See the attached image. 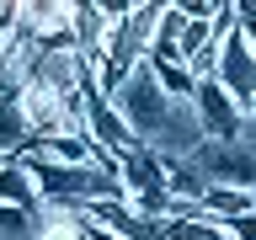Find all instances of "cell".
Wrapping results in <instances>:
<instances>
[{"label": "cell", "mask_w": 256, "mask_h": 240, "mask_svg": "<svg viewBox=\"0 0 256 240\" xmlns=\"http://www.w3.org/2000/svg\"><path fill=\"white\" fill-rule=\"evenodd\" d=\"M86 240H123V235H112L107 224H96V219H91V214H86Z\"/></svg>", "instance_id": "cell-11"}, {"label": "cell", "mask_w": 256, "mask_h": 240, "mask_svg": "<svg viewBox=\"0 0 256 240\" xmlns=\"http://www.w3.org/2000/svg\"><path fill=\"white\" fill-rule=\"evenodd\" d=\"M91 6L107 16V22H123V16H134V11H139L144 0H91Z\"/></svg>", "instance_id": "cell-10"}, {"label": "cell", "mask_w": 256, "mask_h": 240, "mask_svg": "<svg viewBox=\"0 0 256 240\" xmlns=\"http://www.w3.org/2000/svg\"><path fill=\"white\" fill-rule=\"evenodd\" d=\"M144 59H150V54H144ZM150 64H155V80H160V86H166L171 96L192 102V91H198V75H192L182 59H150Z\"/></svg>", "instance_id": "cell-7"}, {"label": "cell", "mask_w": 256, "mask_h": 240, "mask_svg": "<svg viewBox=\"0 0 256 240\" xmlns=\"http://www.w3.org/2000/svg\"><path fill=\"white\" fill-rule=\"evenodd\" d=\"M32 214H38V208L0 203V240H32Z\"/></svg>", "instance_id": "cell-8"}, {"label": "cell", "mask_w": 256, "mask_h": 240, "mask_svg": "<svg viewBox=\"0 0 256 240\" xmlns=\"http://www.w3.org/2000/svg\"><path fill=\"white\" fill-rule=\"evenodd\" d=\"M75 11H80V0H16V22L43 43L48 38H70Z\"/></svg>", "instance_id": "cell-3"}, {"label": "cell", "mask_w": 256, "mask_h": 240, "mask_svg": "<svg viewBox=\"0 0 256 240\" xmlns=\"http://www.w3.org/2000/svg\"><path fill=\"white\" fill-rule=\"evenodd\" d=\"M27 144H32V123L22 112V96L0 91V155H22Z\"/></svg>", "instance_id": "cell-5"}, {"label": "cell", "mask_w": 256, "mask_h": 240, "mask_svg": "<svg viewBox=\"0 0 256 240\" xmlns=\"http://www.w3.org/2000/svg\"><path fill=\"white\" fill-rule=\"evenodd\" d=\"M0 166H6V155H0Z\"/></svg>", "instance_id": "cell-13"}, {"label": "cell", "mask_w": 256, "mask_h": 240, "mask_svg": "<svg viewBox=\"0 0 256 240\" xmlns=\"http://www.w3.org/2000/svg\"><path fill=\"white\" fill-rule=\"evenodd\" d=\"M0 203H16V208H38L43 198H38V182H32L27 160L22 155H6V166H0Z\"/></svg>", "instance_id": "cell-6"}, {"label": "cell", "mask_w": 256, "mask_h": 240, "mask_svg": "<svg viewBox=\"0 0 256 240\" xmlns=\"http://www.w3.org/2000/svg\"><path fill=\"white\" fill-rule=\"evenodd\" d=\"M251 208H256V192H251Z\"/></svg>", "instance_id": "cell-12"}, {"label": "cell", "mask_w": 256, "mask_h": 240, "mask_svg": "<svg viewBox=\"0 0 256 240\" xmlns=\"http://www.w3.org/2000/svg\"><path fill=\"white\" fill-rule=\"evenodd\" d=\"M219 230H224L230 240H256V208H246V214H224Z\"/></svg>", "instance_id": "cell-9"}, {"label": "cell", "mask_w": 256, "mask_h": 240, "mask_svg": "<svg viewBox=\"0 0 256 240\" xmlns=\"http://www.w3.org/2000/svg\"><path fill=\"white\" fill-rule=\"evenodd\" d=\"M32 240H86V208L70 198H48L32 214Z\"/></svg>", "instance_id": "cell-4"}, {"label": "cell", "mask_w": 256, "mask_h": 240, "mask_svg": "<svg viewBox=\"0 0 256 240\" xmlns=\"http://www.w3.org/2000/svg\"><path fill=\"white\" fill-rule=\"evenodd\" d=\"M80 112H86V128H91V139L102 144L112 160H123V155H134V150H139V139H134L128 118L107 102V91L86 86V91H80Z\"/></svg>", "instance_id": "cell-1"}, {"label": "cell", "mask_w": 256, "mask_h": 240, "mask_svg": "<svg viewBox=\"0 0 256 240\" xmlns=\"http://www.w3.org/2000/svg\"><path fill=\"white\" fill-rule=\"evenodd\" d=\"M192 107H198V123H203V139H235L240 123H246V112L230 91H224L219 80L208 75L198 80V91H192Z\"/></svg>", "instance_id": "cell-2"}]
</instances>
